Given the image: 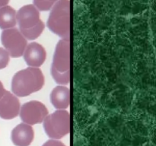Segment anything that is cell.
Here are the masks:
<instances>
[{
    "mask_svg": "<svg viewBox=\"0 0 156 146\" xmlns=\"http://www.w3.org/2000/svg\"><path fill=\"white\" fill-rule=\"evenodd\" d=\"M5 91H6V90L5 89L4 86H3V84L2 83V82L0 81V99L3 97V95L5 94Z\"/></svg>",
    "mask_w": 156,
    "mask_h": 146,
    "instance_id": "obj_16",
    "label": "cell"
},
{
    "mask_svg": "<svg viewBox=\"0 0 156 146\" xmlns=\"http://www.w3.org/2000/svg\"><path fill=\"white\" fill-rule=\"evenodd\" d=\"M24 59L29 67L38 68L45 62L47 52L41 44L33 42L27 45L24 52Z\"/></svg>",
    "mask_w": 156,
    "mask_h": 146,
    "instance_id": "obj_9",
    "label": "cell"
},
{
    "mask_svg": "<svg viewBox=\"0 0 156 146\" xmlns=\"http://www.w3.org/2000/svg\"><path fill=\"white\" fill-rule=\"evenodd\" d=\"M19 114L24 123L31 126L44 122L48 115V109L41 102L31 100L22 105Z\"/></svg>",
    "mask_w": 156,
    "mask_h": 146,
    "instance_id": "obj_7",
    "label": "cell"
},
{
    "mask_svg": "<svg viewBox=\"0 0 156 146\" xmlns=\"http://www.w3.org/2000/svg\"><path fill=\"white\" fill-rule=\"evenodd\" d=\"M16 24V12L15 9L9 5L0 8V28L2 30L13 28Z\"/></svg>",
    "mask_w": 156,
    "mask_h": 146,
    "instance_id": "obj_12",
    "label": "cell"
},
{
    "mask_svg": "<svg viewBox=\"0 0 156 146\" xmlns=\"http://www.w3.org/2000/svg\"><path fill=\"white\" fill-rule=\"evenodd\" d=\"M17 24L26 40H33L42 33L44 24L40 18V12L34 5H27L16 12Z\"/></svg>",
    "mask_w": 156,
    "mask_h": 146,
    "instance_id": "obj_2",
    "label": "cell"
},
{
    "mask_svg": "<svg viewBox=\"0 0 156 146\" xmlns=\"http://www.w3.org/2000/svg\"><path fill=\"white\" fill-rule=\"evenodd\" d=\"M47 27L61 39L69 40L70 2L69 0H59L52 7Z\"/></svg>",
    "mask_w": 156,
    "mask_h": 146,
    "instance_id": "obj_4",
    "label": "cell"
},
{
    "mask_svg": "<svg viewBox=\"0 0 156 146\" xmlns=\"http://www.w3.org/2000/svg\"><path fill=\"white\" fill-rule=\"evenodd\" d=\"M50 101L56 109H66L70 103L69 89L63 85H58L50 94Z\"/></svg>",
    "mask_w": 156,
    "mask_h": 146,
    "instance_id": "obj_11",
    "label": "cell"
},
{
    "mask_svg": "<svg viewBox=\"0 0 156 146\" xmlns=\"http://www.w3.org/2000/svg\"><path fill=\"white\" fill-rule=\"evenodd\" d=\"M1 41L5 50L12 58L21 57L27 45L26 38L20 30L15 28L3 30L1 34Z\"/></svg>",
    "mask_w": 156,
    "mask_h": 146,
    "instance_id": "obj_6",
    "label": "cell"
},
{
    "mask_svg": "<svg viewBox=\"0 0 156 146\" xmlns=\"http://www.w3.org/2000/svg\"><path fill=\"white\" fill-rule=\"evenodd\" d=\"M51 75L55 82L66 85L70 81L69 40L61 39L56 44L51 66Z\"/></svg>",
    "mask_w": 156,
    "mask_h": 146,
    "instance_id": "obj_3",
    "label": "cell"
},
{
    "mask_svg": "<svg viewBox=\"0 0 156 146\" xmlns=\"http://www.w3.org/2000/svg\"><path fill=\"white\" fill-rule=\"evenodd\" d=\"M21 104L18 97L6 91L0 99V117L4 120H12L19 114Z\"/></svg>",
    "mask_w": 156,
    "mask_h": 146,
    "instance_id": "obj_8",
    "label": "cell"
},
{
    "mask_svg": "<svg viewBox=\"0 0 156 146\" xmlns=\"http://www.w3.org/2000/svg\"><path fill=\"white\" fill-rule=\"evenodd\" d=\"M34 5L41 11H48L52 9L53 5L59 0H33Z\"/></svg>",
    "mask_w": 156,
    "mask_h": 146,
    "instance_id": "obj_13",
    "label": "cell"
},
{
    "mask_svg": "<svg viewBox=\"0 0 156 146\" xmlns=\"http://www.w3.org/2000/svg\"><path fill=\"white\" fill-rule=\"evenodd\" d=\"M42 146H66L62 141H59V140H54L51 139L47 141V142L44 143Z\"/></svg>",
    "mask_w": 156,
    "mask_h": 146,
    "instance_id": "obj_15",
    "label": "cell"
},
{
    "mask_svg": "<svg viewBox=\"0 0 156 146\" xmlns=\"http://www.w3.org/2000/svg\"><path fill=\"white\" fill-rule=\"evenodd\" d=\"M34 138V132L31 126L20 123L12 131L11 138L15 146H29Z\"/></svg>",
    "mask_w": 156,
    "mask_h": 146,
    "instance_id": "obj_10",
    "label": "cell"
},
{
    "mask_svg": "<svg viewBox=\"0 0 156 146\" xmlns=\"http://www.w3.org/2000/svg\"><path fill=\"white\" fill-rule=\"evenodd\" d=\"M10 59L9 53L4 48L0 47V69L5 68L8 65Z\"/></svg>",
    "mask_w": 156,
    "mask_h": 146,
    "instance_id": "obj_14",
    "label": "cell"
},
{
    "mask_svg": "<svg viewBox=\"0 0 156 146\" xmlns=\"http://www.w3.org/2000/svg\"><path fill=\"white\" fill-rule=\"evenodd\" d=\"M9 2V0H0V8L7 5Z\"/></svg>",
    "mask_w": 156,
    "mask_h": 146,
    "instance_id": "obj_17",
    "label": "cell"
},
{
    "mask_svg": "<svg viewBox=\"0 0 156 146\" xmlns=\"http://www.w3.org/2000/svg\"><path fill=\"white\" fill-rule=\"evenodd\" d=\"M45 79L39 68L28 67L18 71L12 78V91L16 97H26L40 91Z\"/></svg>",
    "mask_w": 156,
    "mask_h": 146,
    "instance_id": "obj_1",
    "label": "cell"
},
{
    "mask_svg": "<svg viewBox=\"0 0 156 146\" xmlns=\"http://www.w3.org/2000/svg\"><path fill=\"white\" fill-rule=\"evenodd\" d=\"M44 128L46 134L51 139L63 138L70 131L69 113L66 109H57L47 115L44 120Z\"/></svg>",
    "mask_w": 156,
    "mask_h": 146,
    "instance_id": "obj_5",
    "label": "cell"
}]
</instances>
